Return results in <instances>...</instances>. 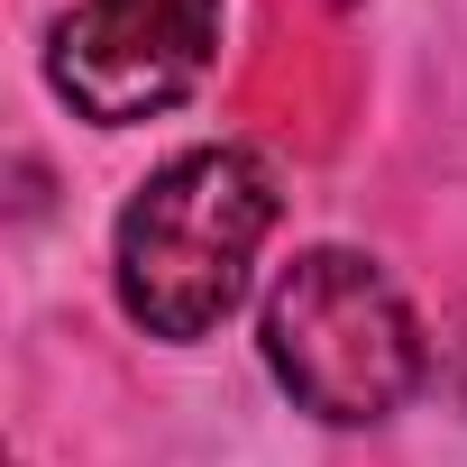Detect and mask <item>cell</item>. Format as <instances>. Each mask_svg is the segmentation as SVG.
I'll return each instance as SVG.
<instances>
[{
    "instance_id": "6da1fadb",
    "label": "cell",
    "mask_w": 467,
    "mask_h": 467,
    "mask_svg": "<svg viewBox=\"0 0 467 467\" xmlns=\"http://www.w3.org/2000/svg\"><path fill=\"white\" fill-rule=\"evenodd\" d=\"M285 192L248 147H192L156 165L119 211V303L156 339H202L239 312Z\"/></svg>"
},
{
    "instance_id": "7a4b0ae2",
    "label": "cell",
    "mask_w": 467,
    "mask_h": 467,
    "mask_svg": "<svg viewBox=\"0 0 467 467\" xmlns=\"http://www.w3.org/2000/svg\"><path fill=\"white\" fill-rule=\"evenodd\" d=\"M266 367L321 421H385L421 385V321L385 285V266L312 248L266 294Z\"/></svg>"
},
{
    "instance_id": "3957f363",
    "label": "cell",
    "mask_w": 467,
    "mask_h": 467,
    "mask_svg": "<svg viewBox=\"0 0 467 467\" xmlns=\"http://www.w3.org/2000/svg\"><path fill=\"white\" fill-rule=\"evenodd\" d=\"M211 56H220V0H74L56 19L47 74L83 119L129 129L174 110L211 74Z\"/></svg>"
},
{
    "instance_id": "277c9868",
    "label": "cell",
    "mask_w": 467,
    "mask_h": 467,
    "mask_svg": "<svg viewBox=\"0 0 467 467\" xmlns=\"http://www.w3.org/2000/svg\"><path fill=\"white\" fill-rule=\"evenodd\" d=\"M458 385H467V339H458Z\"/></svg>"
}]
</instances>
